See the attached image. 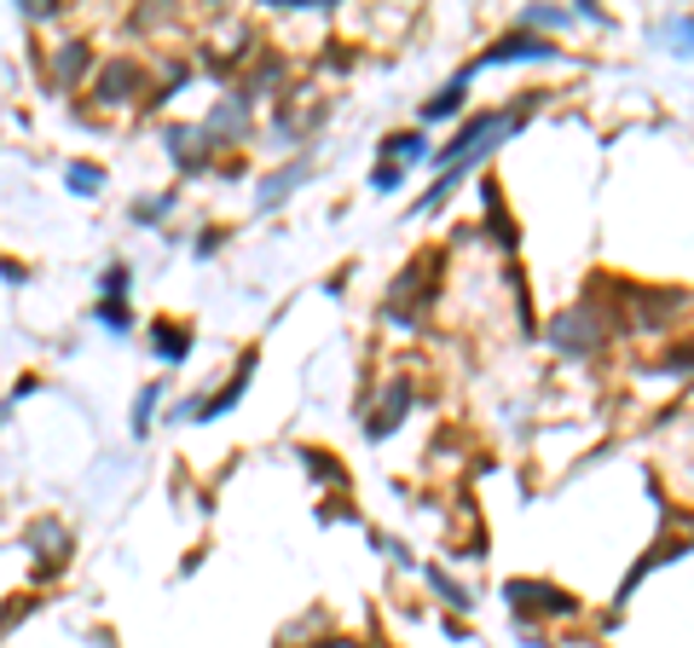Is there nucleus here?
I'll return each mask as SVG.
<instances>
[{
	"label": "nucleus",
	"mask_w": 694,
	"mask_h": 648,
	"mask_svg": "<svg viewBox=\"0 0 694 648\" xmlns=\"http://www.w3.org/2000/svg\"><path fill=\"white\" fill-rule=\"evenodd\" d=\"M428 579H435V591H440V597H446V602H452L458 614H463V608H469V591H463V585H452L446 574H428Z\"/></svg>",
	"instance_id": "obj_22"
},
{
	"label": "nucleus",
	"mask_w": 694,
	"mask_h": 648,
	"mask_svg": "<svg viewBox=\"0 0 694 648\" xmlns=\"http://www.w3.org/2000/svg\"><path fill=\"white\" fill-rule=\"evenodd\" d=\"M481 209H486V220H493V238L504 243V250H516V220L504 215V197H498L493 180H481Z\"/></svg>",
	"instance_id": "obj_11"
},
{
	"label": "nucleus",
	"mask_w": 694,
	"mask_h": 648,
	"mask_svg": "<svg viewBox=\"0 0 694 648\" xmlns=\"http://www.w3.org/2000/svg\"><path fill=\"white\" fill-rule=\"evenodd\" d=\"M463 88H469V76H458L452 88H440V93L423 105V121H446V116H458V111H463Z\"/></svg>",
	"instance_id": "obj_15"
},
{
	"label": "nucleus",
	"mask_w": 694,
	"mask_h": 648,
	"mask_svg": "<svg viewBox=\"0 0 694 648\" xmlns=\"http://www.w3.org/2000/svg\"><path fill=\"white\" fill-rule=\"evenodd\" d=\"M169 209H174V197H146V202H134V220H146V227H151V220H162Z\"/></svg>",
	"instance_id": "obj_21"
},
{
	"label": "nucleus",
	"mask_w": 694,
	"mask_h": 648,
	"mask_svg": "<svg viewBox=\"0 0 694 648\" xmlns=\"http://www.w3.org/2000/svg\"><path fill=\"white\" fill-rule=\"evenodd\" d=\"M521 58H556V47H550L544 35H533V30H516V35L493 40V47L481 53V65H469L463 76H475V70H493V65H521Z\"/></svg>",
	"instance_id": "obj_4"
},
{
	"label": "nucleus",
	"mask_w": 694,
	"mask_h": 648,
	"mask_svg": "<svg viewBox=\"0 0 694 648\" xmlns=\"http://www.w3.org/2000/svg\"><path fill=\"white\" fill-rule=\"evenodd\" d=\"M602 319H597V308H590V301H585V308H567L556 324H550V342H556V348L567 354V359H590V354H597L602 348Z\"/></svg>",
	"instance_id": "obj_1"
},
{
	"label": "nucleus",
	"mask_w": 694,
	"mask_h": 648,
	"mask_svg": "<svg viewBox=\"0 0 694 648\" xmlns=\"http://www.w3.org/2000/svg\"><path fill=\"white\" fill-rule=\"evenodd\" d=\"M250 377H255V354H243V364H238V377L227 382V389H220L215 400H203V405H192L186 417H203V423H215L220 412H232V405L243 400V389H250Z\"/></svg>",
	"instance_id": "obj_8"
},
{
	"label": "nucleus",
	"mask_w": 694,
	"mask_h": 648,
	"mask_svg": "<svg viewBox=\"0 0 694 648\" xmlns=\"http://www.w3.org/2000/svg\"><path fill=\"white\" fill-rule=\"evenodd\" d=\"M301 180H308V162H290V169H278V174L261 180V197H255V202H261V209H278V202L290 197Z\"/></svg>",
	"instance_id": "obj_10"
},
{
	"label": "nucleus",
	"mask_w": 694,
	"mask_h": 648,
	"mask_svg": "<svg viewBox=\"0 0 694 648\" xmlns=\"http://www.w3.org/2000/svg\"><path fill=\"white\" fill-rule=\"evenodd\" d=\"M683 296L678 290H631V324L637 331H666V319H678Z\"/></svg>",
	"instance_id": "obj_6"
},
{
	"label": "nucleus",
	"mask_w": 694,
	"mask_h": 648,
	"mask_svg": "<svg viewBox=\"0 0 694 648\" xmlns=\"http://www.w3.org/2000/svg\"><path fill=\"white\" fill-rule=\"evenodd\" d=\"M313 648H365L359 637H324V643H313Z\"/></svg>",
	"instance_id": "obj_23"
},
{
	"label": "nucleus",
	"mask_w": 694,
	"mask_h": 648,
	"mask_svg": "<svg viewBox=\"0 0 694 648\" xmlns=\"http://www.w3.org/2000/svg\"><path fill=\"white\" fill-rule=\"evenodd\" d=\"M509 602H516V614H544V620H574L579 614V602L556 591V585H544V579H509Z\"/></svg>",
	"instance_id": "obj_3"
},
{
	"label": "nucleus",
	"mask_w": 694,
	"mask_h": 648,
	"mask_svg": "<svg viewBox=\"0 0 694 648\" xmlns=\"http://www.w3.org/2000/svg\"><path fill=\"white\" fill-rule=\"evenodd\" d=\"M88 40H65V47H58V58H53V70H58V81H81L88 76Z\"/></svg>",
	"instance_id": "obj_14"
},
{
	"label": "nucleus",
	"mask_w": 694,
	"mask_h": 648,
	"mask_svg": "<svg viewBox=\"0 0 694 648\" xmlns=\"http://www.w3.org/2000/svg\"><path fill=\"white\" fill-rule=\"evenodd\" d=\"M99 324H111V331L122 336L134 324V313H128V301H99Z\"/></svg>",
	"instance_id": "obj_18"
},
{
	"label": "nucleus",
	"mask_w": 694,
	"mask_h": 648,
	"mask_svg": "<svg viewBox=\"0 0 694 648\" xmlns=\"http://www.w3.org/2000/svg\"><path fill=\"white\" fill-rule=\"evenodd\" d=\"M70 192L76 197H99V186H105V169H99V162H70Z\"/></svg>",
	"instance_id": "obj_16"
},
{
	"label": "nucleus",
	"mask_w": 694,
	"mask_h": 648,
	"mask_svg": "<svg viewBox=\"0 0 694 648\" xmlns=\"http://www.w3.org/2000/svg\"><path fill=\"white\" fill-rule=\"evenodd\" d=\"M157 400H162V389H157V382H151V389L134 400V435H146V429H151V412H157Z\"/></svg>",
	"instance_id": "obj_17"
},
{
	"label": "nucleus",
	"mask_w": 694,
	"mask_h": 648,
	"mask_svg": "<svg viewBox=\"0 0 694 648\" xmlns=\"http://www.w3.org/2000/svg\"><path fill=\"white\" fill-rule=\"evenodd\" d=\"M162 139H169V157H174L186 174L209 169V151H203V139H209V128H169ZM209 146H215V139H209Z\"/></svg>",
	"instance_id": "obj_7"
},
{
	"label": "nucleus",
	"mask_w": 694,
	"mask_h": 648,
	"mask_svg": "<svg viewBox=\"0 0 694 648\" xmlns=\"http://www.w3.org/2000/svg\"><path fill=\"white\" fill-rule=\"evenodd\" d=\"M405 412H412V382H405V377H400V382H394V389H388V394H382V405H377V412H371V429H365V435H371V440H382L388 429H400V417H405Z\"/></svg>",
	"instance_id": "obj_9"
},
{
	"label": "nucleus",
	"mask_w": 694,
	"mask_h": 648,
	"mask_svg": "<svg viewBox=\"0 0 694 648\" xmlns=\"http://www.w3.org/2000/svg\"><path fill=\"white\" fill-rule=\"evenodd\" d=\"M371 186H377V192H400V186H405V169H394V162H377Z\"/></svg>",
	"instance_id": "obj_20"
},
{
	"label": "nucleus",
	"mask_w": 694,
	"mask_h": 648,
	"mask_svg": "<svg viewBox=\"0 0 694 648\" xmlns=\"http://www.w3.org/2000/svg\"><path fill=\"white\" fill-rule=\"evenodd\" d=\"M428 273H440V255H417L412 267L394 278V290H388V319H394V324H412V319L423 313V301L435 296V290L423 284Z\"/></svg>",
	"instance_id": "obj_2"
},
{
	"label": "nucleus",
	"mask_w": 694,
	"mask_h": 648,
	"mask_svg": "<svg viewBox=\"0 0 694 648\" xmlns=\"http://www.w3.org/2000/svg\"><path fill=\"white\" fill-rule=\"evenodd\" d=\"M428 146H423V134H388L382 139V162H394V169H412V162H423Z\"/></svg>",
	"instance_id": "obj_13"
},
{
	"label": "nucleus",
	"mask_w": 694,
	"mask_h": 648,
	"mask_svg": "<svg viewBox=\"0 0 694 648\" xmlns=\"http://www.w3.org/2000/svg\"><path fill=\"white\" fill-rule=\"evenodd\" d=\"M151 348L169 359V364H180L192 354V336H186V324H174V319H157V336H151Z\"/></svg>",
	"instance_id": "obj_12"
},
{
	"label": "nucleus",
	"mask_w": 694,
	"mask_h": 648,
	"mask_svg": "<svg viewBox=\"0 0 694 648\" xmlns=\"http://www.w3.org/2000/svg\"><path fill=\"white\" fill-rule=\"evenodd\" d=\"M99 290H105V301H122V296H128V267H122V261H116V267H105Z\"/></svg>",
	"instance_id": "obj_19"
},
{
	"label": "nucleus",
	"mask_w": 694,
	"mask_h": 648,
	"mask_svg": "<svg viewBox=\"0 0 694 648\" xmlns=\"http://www.w3.org/2000/svg\"><path fill=\"white\" fill-rule=\"evenodd\" d=\"M146 88V70L134 65V58H116V65H105L99 70V88H93V99L99 105H128V99Z\"/></svg>",
	"instance_id": "obj_5"
}]
</instances>
